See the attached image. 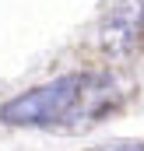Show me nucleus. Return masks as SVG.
<instances>
[{"mask_svg":"<svg viewBox=\"0 0 144 151\" xmlns=\"http://www.w3.org/2000/svg\"><path fill=\"white\" fill-rule=\"evenodd\" d=\"M112 84L91 74H63L49 84L14 95L0 106V119L11 127H67V123H91L109 109Z\"/></svg>","mask_w":144,"mask_h":151,"instance_id":"f257e3e1","label":"nucleus"},{"mask_svg":"<svg viewBox=\"0 0 144 151\" xmlns=\"http://www.w3.org/2000/svg\"><path fill=\"white\" fill-rule=\"evenodd\" d=\"M106 151H123V148H106ZM130 151H144V148H137V144H134Z\"/></svg>","mask_w":144,"mask_h":151,"instance_id":"f03ea898","label":"nucleus"},{"mask_svg":"<svg viewBox=\"0 0 144 151\" xmlns=\"http://www.w3.org/2000/svg\"><path fill=\"white\" fill-rule=\"evenodd\" d=\"M141 25H144V18H141Z\"/></svg>","mask_w":144,"mask_h":151,"instance_id":"7ed1b4c3","label":"nucleus"}]
</instances>
